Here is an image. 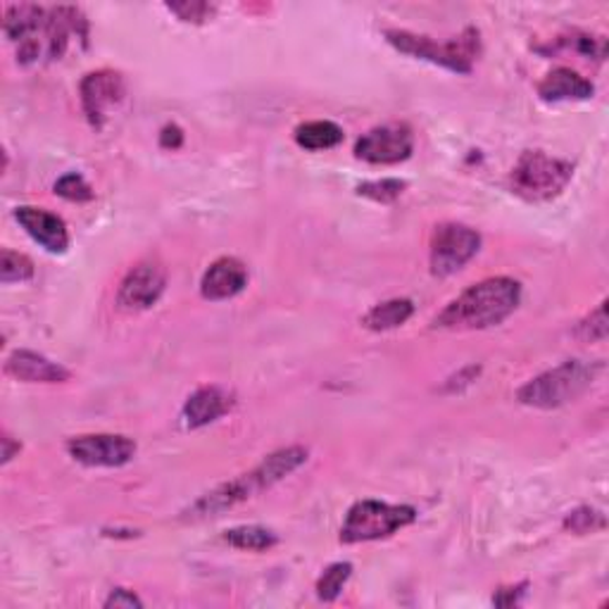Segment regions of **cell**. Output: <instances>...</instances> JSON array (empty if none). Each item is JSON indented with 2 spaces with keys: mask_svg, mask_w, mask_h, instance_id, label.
Wrapping results in <instances>:
<instances>
[{
  "mask_svg": "<svg viewBox=\"0 0 609 609\" xmlns=\"http://www.w3.org/2000/svg\"><path fill=\"white\" fill-rule=\"evenodd\" d=\"M167 10L179 14L184 22H203L207 14H212V6L207 3H167Z\"/></svg>",
  "mask_w": 609,
  "mask_h": 609,
  "instance_id": "cell-26",
  "label": "cell"
},
{
  "mask_svg": "<svg viewBox=\"0 0 609 609\" xmlns=\"http://www.w3.org/2000/svg\"><path fill=\"white\" fill-rule=\"evenodd\" d=\"M14 220L20 222L24 232L32 236L43 250L53 255H63L70 248V234L65 222L49 210L22 205L14 210Z\"/></svg>",
  "mask_w": 609,
  "mask_h": 609,
  "instance_id": "cell-12",
  "label": "cell"
},
{
  "mask_svg": "<svg viewBox=\"0 0 609 609\" xmlns=\"http://www.w3.org/2000/svg\"><path fill=\"white\" fill-rule=\"evenodd\" d=\"M417 520V510L409 505H388L378 500H360L348 510L341 526L343 543H364L386 538L391 533L409 526Z\"/></svg>",
  "mask_w": 609,
  "mask_h": 609,
  "instance_id": "cell-6",
  "label": "cell"
},
{
  "mask_svg": "<svg viewBox=\"0 0 609 609\" xmlns=\"http://www.w3.org/2000/svg\"><path fill=\"white\" fill-rule=\"evenodd\" d=\"M79 94H82V108L86 119L96 129H100L105 125V119L110 117V113L121 100H125L127 90H125V79H121V74L113 70H98L84 76Z\"/></svg>",
  "mask_w": 609,
  "mask_h": 609,
  "instance_id": "cell-8",
  "label": "cell"
},
{
  "mask_svg": "<svg viewBox=\"0 0 609 609\" xmlns=\"http://www.w3.org/2000/svg\"><path fill=\"white\" fill-rule=\"evenodd\" d=\"M386 41L400 53L426 60V63L440 65L457 74H469L479 55V32H474V29H467L460 39L448 43H438L429 36H419L413 32H403V29H388Z\"/></svg>",
  "mask_w": 609,
  "mask_h": 609,
  "instance_id": "cell-4",
  "label": "cell"
},
{
  "mask_svg": "<svg viewBox=\"0 0 609 609\" xmlns=\"http://www.w3.org/2000/svg\"><path fill=\"white\" fill-rule=\"evenodd\" d=\"M522 298V286L510 277H493L479 281L462 296H457L448 308L434 319L440 329H489L495 327L516 310Z\"/></svg>",
  "mask_w": 609,
  "mask_h": 609,
  "instance_id": "cell-2",
  "label": "cell"
},
{
  "mask_svg": "<svg viewBox=\"0 0 609 609\" xmlns=\"http://www.w3.org/2000/svg\"><path fill=\"white\" fill-rule=\"evenodd\" d=\"M415 312L413 300L407 298H393L386 302H378L374 308L362 317V324L372 331H388L403 327L409 317Z\"/></svg>",
  "mask_w": 609,
  "mask_h": 609,
  "instance_id": "cell-17",
  "label": "cell"
},
{
  "mask_svg": "<svg viewBox=\"0 0 609 609\" xmlns=\"http://www.w3.org/2000/svg\"><path fill=\"white\" fill-rule=\"evenodd\" d=\"M565 528L571 533H578V536H584V533L605 528V516H602V512L592 510V507H578V510L569 512V516L565 520Z\"/></svg>",
  "mask_w": 609,
  "mask_h": 609,
  "instance_id": "cell-24",
  "label": "cell"
},
{
  "mask_svg": "<svg viewBox=\"0 0 609 609\" xmlns=\"http://www.w3.org/2000/svg\"><path fill=\"white\" fill-rule=\"evenodd\" d=\"M405 189H407V184L400 179H381V181H367V184H360L357 193L370 197V201H376V203H393V201H398Z\"/></svg>",
  "mask_w": 609,
  "mask_h": 609,
  "instance_id": "cell-22",
  "label": "cell"
},
{
  "mask_svg": "<svg viewBox=\"0 0 609 609\" xmlns=\"http://www.w3.org/2000/svg\"><path fill=\"white\" fill-rule=\"evenodd\" d=\"M248 286V269L236 257H220L203 274L201 293L205 300H228Z\"/></svg>",
  "mask_w": 609,
  "mask_h": 609,
  "instance_id": "cell-13",
  "label": "cell"
},
{
  "mask_svg": "<svg viewBox=\"0 0 609 609\" xmlns=\"http://www.w3.org/2000/svg\"><path fill=\"white\" fill-rule=\"evenodd\" d=\"M592 378H596V370L588 367L586 362L581 360L562 362L559 367L531 378L528 384H524L520 391H516V400L538 409L562 407L576 400L578 395H584L590 388Z\"/></svg>",
  "mask_w": 609,
  "mask_h": 609,
  "instance_id": "cell-3",
  "label": "cell"
},
{
  "mask_svg": "<svg viewBox=\"0 0 609 609\" xmlns=\"http://www.w3.org/2000/svg\"><path fill=\"white\" fill-rule=\"evenodd\" d=\"M524 592H526V584L512 586V588H500L493 596V602L498 607H514V605H520V600L524 598Z\"/></svg>",
  "mask_w": 609,
  "mask_h": 609,
  "instance_id": "cell-27",
  "label": "cell"
},
{
  "mask_svg": "<svg viewBox=\"0 0 609 609\" xmlns=\"http://www.w3.org/2000/svg\"><path fill=\"white\" fill-rule=\"evenodd\" d=\"M6 374L24 381V384H63L70 378L63 364L43 357L34 350H14L6 360Z\"/></svg>",
  "mask_w": 609,
  "mask_h": 609,
  "instance_id": "cell-15",
  "label": "cell"
},
{
  "mask_svg": "<svg viewBox=\"0 0 609 609\" xmlns=\"http://www.w3.org/2000/svg\"><path fill=\"white\" fill-rule=\"evenodd\" d=\"M415 139L407 125L374 127L355 146V156L372 164H398L413 156Z\"/></svg>",
  "mask_w": 609,
  "mask_h": 609,
  "instance_id": "cell-9",
  "label": "cell"
},
{
  "mask_svg": "<svg viewBox=\"0 0 609 609\" xmlns=\"http://www.w3.org/2000/svg\"><path fill=\"white\" fill-rule=\"evenodd\" d=\"M20 448H22L20 444H12L10 434H3V464H8L14 457V452H20Z\"/></svg>",
  "mask_w": 609,
  "mask_h": 609,
  "instance_id": "cell-30",
  "label": "cell"
},
{
  "mask_svg": "<svg viewBox=\"0 0 609 609\" xmlns=\"http://www.w3.org/2000/svg\"><path fill=\"white\" fill-rule=\"evenodd\" d=\"M55 193L60 197H65V201H72V203H86V201H94V189H90L88 181L82 177V174H65L60 177L55 181Z\"/></svg>",
  "mask_w": 609,
  "mask_h": 609,
  "instance_id": "cell-23",
  "label": "cell"
},
{
  "mask_svg": "<svg viewBox=\"0 0 609 609\" xmlns=\"http://www.w3.org/2000/svg\"><path fill=\"white\" fill-rule=\"evenodd\" d=\"M32 277H34V263L22 253L3 248V253H0V281L18 284V281H29Z\"/></svg>",
  "mask_w": 609,
  "mask_h": 609,
  "instance_id": "cell-21",
  "label": "cell"
},
{
  "mask_svg": "<svg viewBox=\"0 0 609 609\" xmlns=\"http://www.w3.org/2000/svg\"><path fill=\"white\" fill-rule=\"evenodd\" d=\"M578 336L590 343H600L607 339V302L602 300L581 324H578Z\"/></svg>",
  "mask_w": 609,
  "mask_h": 609,
  "instance_id": "cell-25",
  "label": "cell"
},
{
  "mask_svg": "<svg viewBox=\"0 0 609 609\" xmlns=\"http://www.w3.org/2000/svg\"><path fill=\"white\" fill-rule=\"evenodd\" d=\"M574 167L567 160L543 150H526L510 174L512 191L531 203H543L559 195L571 181Z\"/></svg>",
  "mask_w": 609,
  "mask_h": 609,
  "instance_id": "cell-5",
  "label": "cell"
},
{
  "mask_svg": "<svg viewBox=\"0 0 609 609\" xmlns=\"http://www.w3.org/2000/svg\"><path fill=\"white\" fill-rule=\"evenodd\" d=\"M596 94L586 76L569 67H557L538 84V96L545 103H562V100H586Z\"/></svg>",
  "mask_w": 609,
  "mask_h": 609,
  "instance_id": "cell-16",
  "label": "cell"
},
{
  "mask_svg": "<svg viewBox=\"0 0 609 609\" xmlns=\"http://www.w3.org/2000/svg\"><path fill=\"white\" fill-rule=\"evenodd\" d=\"M167 286V274L164 267L156 263H141L119 284V293L117 302L119 308L125 310H148L160 300Z\"/></svg>",
  "mask_w": 609,
  "mask_h": 609,
  "instance_id": "cell-11",
  "label": "cell"
},
{
  "mask_svg": "<svg viewBox=\"0 0 609 609\" xmlns=\"http://www.w3.org/2000/svg\"><path fill=\"white\" fill-rule=\"evenodd\" d=\"M181 143H184V131H181L177 125H167L160 133V146L177 150L181 148Z\"/></svg>",
  "mask_w": 609,
  "mask_h": 609,
  "instance_id": "cell-29",
  "label": "cell"
},
{
  "mask_svg": "<svg viewBox=\"0 0 609 609\" xmlns=\"http://www.w3.org/2000/svg\"><path fill=\"white\" fill-rule=\"evenodd\" d=\"M224 541L238 547V551H250V553H265L269 547L279 543L277 533L265 528V526H236L224 531Z\"/></svg>",
  "mask_w": 609,
  "mask_h": 609,
  "instance_id": "cell-19",
  "label": "cell"
},
{
  "mask_svg": "<svg viewBox=\"0 0 609 609\" xmlns=\"http://www.w3.org/2000/svg\"><path fill=\"white\" fill-rule=\"evenodd\" d=\"M105 607H143V602L139 600L136 592H131L127 588H117L110 592V598L105 600Z\"/></svg>",
  "mask_w": 609,
  "mask_h": 609,
  "instance_id": "cell-28",
  "label": "cell"
},
{
  "mask_svg": "<svg viewBox=\"0 0 609 609\" xmlns=\"http://www.w3.org/2000/svg\"><path fill=\"white\" fill-rule=\"evenodd\" d=\"M343 141V129L336 121L329 119H317V121H304L296 129V143L304 150H329L336 148Z\"/></svg>",
  "mask_w": 609,
  "mask_h": 609,
  "instance_id": "cell-18",
  "label": "cell"
},
{
  "mask_svg": "<svg viewBox=\"0 0 609 609\" xmlns=\"http://www.w3.org/2000/svg\"><path fill=\"white\" fill-rule=\"evenodd\" d=\"M234 407V395L220 386L197 388L181 409V421L186 429H203V426L217 421Z\"/></svg>",
  "mask_w": 609,
  "mask_h": 609,
  "instance_id": "cell-14",
  "label": "cell"
},
{
  "mask_svg": "<svg viewBox=\"0 0 609 609\" xmlns=\"http://www.w3.org/2000/svg\"><path fill=\"white\" fill-rule=\"evenodd\" d=\"M350 574H353V565L350 562H336V565L327 567V571L319 576L317 581V598L324 602H333L339 596L343 586L348 584Z\"/></svg>",
  "mask_w": 609,
  "mask_h": 609,
  "instance_id": "cell-20",
  "label": "cell"
},
{
  "mask_svg": "<svg viewBox=\"0 0 609 609\" xmlns=\"http://www.w3.org/2000/svg\"><path fill=\"white\" fill-rule=\"evenodd\" d=\"M304 462H308V450L298 446L271 452L253 471H248V474H243L228 483H222L215 491H210L201 500H195L186 512V520H207V516H220L222 512L241 505V502L250 500L260 491L271 489L274 483H279L288 474H293V471Z\"/></svg>",
  "mask_w": 609,
  "mask_h": 609,
  "instance_id": "cell-1",
  "label": "cell"
},
{
  "mask_svg": "<svg viewBox=\"0 0 609 609\" xmlns=\"http://www.w3.org/2000/svg\"><path fill=\"white\" fill-rule=\"evenodd\" d=\"M481 248V236L464 224H440L431 236V271L450 277L460 271Z\"/></svg>",
  "mask_w": 609,
  "mask_h": 609,
  "instance_id": "cell-7",
  "label": "cell"
},
{
  "mask_svg": "<svg viewBox=\"0 0 609 609\" xmlns=\"http://www.w3.org/2000/svg\"><path fill=\"white\" fill-rule=\"evenodd\" d=\"M67 450L76 462L86 467H121L133 460L136 444L127 436L90 434L72 438Z\"/></svg>",
  "mask_w": 609,
  "mask_h": 609,
  "instance_id": "cell-10",
  "label": "cell"
}]
</instances>
